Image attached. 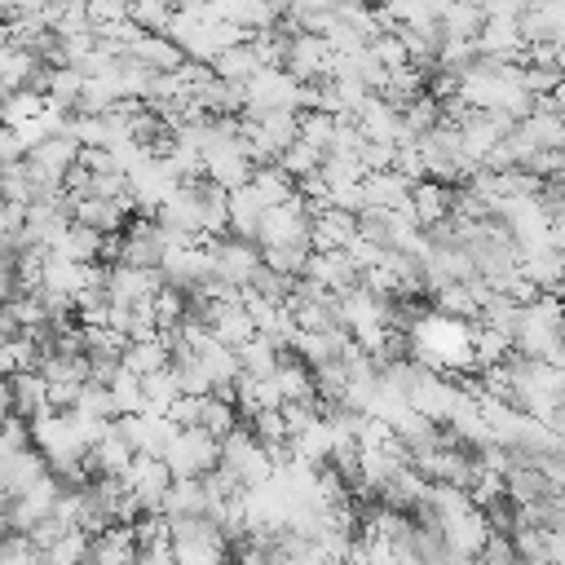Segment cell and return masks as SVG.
<instances>
[{
  "label": "cell",
  "instance_id": "cell-1",
  "mask_svg": "<svg viewBox=\"0 0 565 565\" xmlns=\"http://www.w3.org/2000/svg\"><path fill=\"white\" fill-rule=\"evenodd\" d=\"M216 468H225L238 486H256V481H265V477L274 472L265 446L252 437V428H247L243 419H238L225 437H216Z\"/></svg>",
  "mask_w": 565,
  "mask_h": 565
},
{
  "label": "cell",
  "instance_id": "cell-2",
  "mask_svg": "<svg viewBox=\"0 0 565 565\" xmlns=\"http://www.w3.org/2000/svg\"><path fill=\"white\" fill-rule=\"evenodd\" d=\"M300 106V79L282 66H260L247 84H243V115H260V110H296Z\"/></svg>",
  "mask_w": 565,
  "mask_h": 565
},
{
  "label": "cell",
  "instance_id": "cell-3",
  "mask_svg": "<svg viewBox=\"0 0 565 565\" xmlns=\"http://www.w3.org/2000/svg\"><path fill=\"white\" fill-rule=\"evenodd\" d=\"M163 463L172 477H203L216 468V437L203 433V428H177L168 441H163Z\"/></svg>",
  "mask_w": 565,
  "mask_h": 565
},
{
  "label": "cell",
  "instance_id": "cell-4",
  "mask_svg": "<svg viewBox=\"0 0 565 565\" xmlns=\"http://www.w3.org/2000/svg\"><path fill=\"white\" fill-rule=\"evenodd\" d=\"M309 238V207L300 194L274 203L260 212V225H256V247H274V243H305Z\"/></svg>",
  "mask_w": 565,
  "mask_h": 565
},
{
  "label": "cell",
  "instance_id": "cell-5",
  "mask_svg": "<svg viewBox=\"0 0 565 565\" xmlns=\"http://www.w3.org/2000/svg\"><path fill=\"white\" fill-rule=\"evenodd\" d=\"M207 256H212V274H216V278H225L230 287L252 282V274L260 269V252H256V243L234 238V234L212 238V243H207Z\"/></svg>",
  "mask_w": 565,
  "mask_h": 565
},
{
  "label": "cell",
  "instance_id": "cell-6",
  "mask_svg": "<svg viewBox=\"0 0 565 565\" xmlns=\"http://www.w3.org/2000/svg\"><path fill=\"white\" fill-rule=\"evenodd\" d=\"M119 481H124V486L137 494L141 512H159V494L168 490L172 472H168L163 455H146V450H132V459H128V468L119 472Z\"/></svg>",
  "mask_w": 565,
  "mask_h": 565
},
{
  "label": "cell",
  "instance_id": "cell-7",
  "mask_svg": "<svg viewBox=\"0 0 565 565\" xmlns=\"http://www.w3.org/2000/svg\"><path fill=\"white\" fill-rule=\"evenodd\" d=\"M247 177H252V159L238 150V137L203 146V181H212L221 190H238V185H247Z\"/></svg>",
  "mask_w": 565,
  "mask_h": 565
},
{
  "label": "cell",
  "instance_id": "cell-8",
  "mask_svg": "<svg viewBox=\"0 0 565 565\" xmlns=\"http://www.w3.org/2000/svg\"><path fill=\"white\" fill-rule=\"evenodd\" d=\"M353 128L362 132V141H384V146H406V128H402V115L397 106H388L384 97H366L358 110H353Z\"/></svg>",
  "mask_w": 565,
  "mask_h": 565
},
{
  "label": "cell",
  "instance_id": "cell-9",
  "mask_svg": "<svg viewBox=\"0 0 565 565\" xmlns=\"http://www.w3.org/2000/svg\"><path fill=\"white\" fill-rule=\"evenodd\" d=\"M353 234H358V212L327 203V207H313L309 212V238H305V247L309 252H340Z\"/></svg>",
  "mask_w": 565,
  "mask_h": 565
},
{
  "label": "cell",
  "instance_id": "cell-10",
  "mask_svg": "<svg viewBox=\"0 0 565 565\" xmlns=\"http://www.w3.org/2000/svg\"><path fill=\"white\" fill-rule=\"evenodd\" d=\"M159 282H163V274H159V269L115 260V265H106V282H102V291H106V300H110V305H137V300H146Z\"/></svg>",
  "mask_w": 565,
  "mask_h": 565
},
{
  "label": "cell",
  "instance_id": "cell-11",
  "mask_svg": "<svg viewBox=\"0 0 565 565\" xmlns=\"http://www.w3.org/2000/svg\"><path fill=\"white\" fill-rule=\"evenodd\" d=\"M433 525H437V539H441V547H446L450 556H477L481 543H486V534H490L481 508H463V512L441 516V521H433Z\"/></svg>",
  "mask_w": 565,
  "mask_h": 565
},
{
  "label": "cell",
  "instance_id": "cell-12",
  "mask_svg": "<svg viewBox=\"0 0 565 565\" xmlns=\"http://www.w3.org/2000/svg\"><path fill=\"white\" fill-rule=\"evenodd\" d=\"M282 71H291L296 79H327V71H331V44L322 35H309V31L287 35Z\"/></svg>",
  "mask_w": 565,
  "mask_h": 565
},
{
  "label": "cell",
  "instance_id": "cell-13",
  "mask_svg": "<svg viewBox=\"0 0 565 565\" xmlns=\"http://www.w3.org/2000/svg\"><path fill=\"white\" fill-rule=\"evenodd\" d=\"M132 216V199L119 194V199H97V194H71V221L97 230V234H115L124 230V221Z\"/></svg>",
  "mask_w": 565,
  "mask_h": 565
},
{
  "label": "cell",
  "instance_id": "cell-14",
  "mask_svg": "<svg viewBox=\"0 0 565 565\" xmlns=\"http://www.w3.org/2000/svg\"><path fill=\"white\" fill-rule=\"evenodd\" d=\"M300 274H305V278H313L318 287H327L331 296H340V291L358 287V269H353V260L344 256V247H340V252H309Z\"/></svg>",
  "mask_w": 565,
  "mask_h": 565
},
{
  "label": "cell",
  "instance_id": "cell-15",
  "mask_svg": "<svg viewBox=\"0 0 565 565\" xmlns=\"http://www.w3.org/2000/svg\"><path fill=\"white\" fill-rule=\"evenodd\" d=\"M516 26L521 40H565V0H525Z\"/></svg>",
  "mask_w": 565,
  "mask_h": 565
},
{
  "label": "cell",
  "instance_id": "cell-16",
  "mask_svg": "<svg viewBox=\"0 0 565 565\" xmlns=\"http://www.w3.org/2000/svg\"><path fill=\"white\" fill-rule=\"evenodd\" d=\"M44 472H49V459L35 446H22L13 455H0V499H13L18 490H26Z\"/></svg>",
  "mask_w": 565,
  "mask_h": 565
},
{
  "label": "cell",
  "instance_id": "cell-17",
  "mask_svg": "<svg viewBox=\"0 0 565 565\" xmlns=\"http://www.w3.org/2000/svg\"><path fill=\"white\" fill-rule=\"evenodd\" d=\"M75 154H79V141H71L66 132H57V137H44V141H35L22 159L40 172V177H49V181H62V172L75 163Z\"/></svg>",
  "mask_w": 565,
  "mask_h": 565
},
{
  "label": "cell",
  "instance_id": "cell-18",
  "mask_svg": "<svg viewBox=\"0 0 565 565\" xmlns=\"http://www.w3.org/2000/svg\"><path fill=\"white\" fill-rule=\"evenodd\" d=\"M260 212H265V203L252 194V185L225 190V234L256 243V225H260Z\"/></svg>",
  "mask_w": 565,
  "mask_h": 565
},
{
  "label": "cell",
  "instance_id": "cell-19",
  "mask_svg": "<svg viewBox=\"0 0 565 565\" xmlns=\"http://www.w3.org/2000/svg\"><path fill=\"white\" fill-rule=\"evenodd\" d=\"M411 181L393 168L384 172H362V207H406Z\"/></svg>",
  "mask_w": 565,
  "mask_h": 565
},
{
  "label": "cell",
  "instance_id": "cell-20",
  "mask_svg": "<svg viewBox=\"0 0 565 565\" xmlns=\"http://www.w3.org/2000/svg\"><path fill=\"white\" fill-rule=\"evenodd\" d=\"M450 190L455 185H441V181H411V199H406V212L415 216V225L424 230V225H433V221H441L446 212H450Z\"/></svg>",
  "mask_w": 565,
  "mask_h": 565
},
{
  "label": "cell",
  "instance_id": "cell-21",
  "mask_svg": "<svg viewBox=\"0 0 565 565\" xmlns=\"http://www.w3.org/2000/svg\"><path fill=\"white\" fill-rule=\"evenodd\" d=\"M9 406L18 419H31L40 411H49V380L40 371H13L9 375Z\"/></svg>",
  "mask_w": 565,
  "mask_h": 565
},
{
  "label": "cell",
  "instance_id": "cell-22",
  "mask_svg": "<svg viewBox=\"0 0 565 565\" xmlns=\"http://www.w3.org/2000/svg\"><path fill=\"white\" fill-rule=\"evenodd\" d=\"M512 137L525 141L530 150H547V146H565V124L561 115H543V110H530L512 124Z\"/></svg>",
  "mask_w": 565,
  "mask_h": 565
},
{
  "label": "cell",
  "instance_id": "cell-23",
  "mask_svg": "<svg viewBox=\"0 0 565 565\" xmlns=\"http://www.w3.org/2000/svg\"><path fill=\"white\" fill-rule=\"evenodd\" d=\"M97 247H102V234L71 221L53 243H49V256H62V260H79V265H93L97 260Z\"/></svg>",
  "mask_w": 565,
  "mask_h": 565
},
{
  "label": "cell",
  "instance_id": "cell-24",
  "mask_svg": "<svg viewBox=\"0 0 565 565\" xmlns=\"http://www.w3.org/2000/svg\"><path fill=\"white\" fill-rule=\"evenodd\" d=\"M203 508H207V494H203L199 477H172L168 490L159 494V512L163 516H190V512H203Z\"/></svg>",
  "mask_w": 565,
  "mask_h": 565
},
{
  "label": "cell",
  "instance_id": "cell-25",
  "mask_svg": "<svg viewBox=\"0 0 565 565\" xmlns=\"http://www.w3.org/2000/svg\"><path fill=\"white\" fill-rule=\"evenodd\" d=\"M481 22H486V13H481L477 0H446V9L437 18V31L446 40H477Z\"/></svg>",
  "mask_w": 565,
  "mask_h": 565
},
{
  "label": "cell",
  "instance_id": "cell-26",
  "mask_svg": "<svg viewBox=\"0 0 565 565\" xmlns=\"http://www.w3.org/2000/svg\"><path fill=\"white\" fill-rule=\"evenodd\" d=\"M128 57H137L141 66H150V71H177L185 57H181V49L168 40V35H159V31H141V40L128 49Z\"/></svg>",
  "mask_w": 565,
  "mask_h": 565
},
{
  "label": "cell",
  "instance_id": "cell-27",
  "mask_svg": "<svg viewBox=\"0 0 565 565\" xmlns=\"http://www.w3.org/2000/svg\"><path fill=\"white\" fill-rule=\"evenodd\" d=\"M256 71H260V57L252 53L247 40H243V44H230V49H221V53L212 57V75H216V79H230V84H247Z\"/></svg>",
  "mask_w": 565,
  "mask_h": 565
},
{
  "label": "cell",
  "instance_id": "cell-28",
  "mask_svg": "<svg viewBox=\"0 0 565 565\" xmlns=\"http://www.w3.org/2000/svg\"><path fill=\"white\" fill-rule=\"evenodd\" d=\"M168 358H172V353H168L163 335H150V340H128L124 353H119V366L132 371V375H150V371L168 366Z\"/></svg>",
  "mask_w": 565,
  "mask_h": 565
},
{
  "label": "cell",
  "instance_id": "cell-29",
  "mask_svg": "<svg viewBox=\"0 0 565 565\" xmlns=\"http://www.w3.org/2000/svg\"><path fill=\"white\" fill-rule=\"evenodd\" d=\"M247 185H252V194H256L265 207H274V203H282V199H291V194H296L291 177H287V172H278L274 163H256V168H252V177H247Z\"/></svg>",
  "mask_w": 565,
  "mask_h": 565
},
{
  "label": "cell",
  "instance_id": "cell-30",
  "mask_svg": "<svg viewBox=\"0 0 565 565\" xmlns=\"http://www.w3.org/2000/svg\"><path fill=\"white\" fill-rule=\"evenodd\" d=\"M433 296V313H446V318H477V300L468 291V282H441V287H428Z\"/></svg>",
  "mask_w": 565,
  "mask_h": 565
},
{
  "label": "cell",
  "instance_id": "cell-31",
  "mask_svg": "<svg viewBox=\"0 0 565 565\" xmlns=\"http://www.w3.org/2000/svg\"><path fill=\"white\" fill-rule=\"evenodd\" d=\"M194 358H199V366L207 371L212 388H216V384H234V380H238V358H234V349H230V344L207 340V344H203Z\"/></svg>",
  "mask_w": 565,
  "mask_h": 565
},
{
  "label": "cell",
  "instance_id": "cell-32",
  "mask_svg": "<svg viewBox=\"0 0 565 565\" xmlns=\"http://www.w3.org/2000/svg\"><path fill=\"white\" fill-rule=\"evenodd\" d=\"M278 353H282V349H274V344H269L265 335H256V331L234 349V358H238V371H243V375H269V371H274V362H278Z\"/></svg>",
  "mask_w": 565,
  "mask_h": 565
},
{
  "label": "cell",
  "instance_id": "cell-33",
  "mask_svg": "<svg viewBox=\"0 0 565 565\" xmlns=\"http://www.w3.org/2000/svg\"><path fill=\"white\" fill-rule=\"evenodd\" d=\"M40 556H44V565H84V561H88V534H84L79 525H71V530H62Z\"/></svg>",
  "mask_w": 565,
  "mask_h": 565
},
{
  "label": "cell",
  "instance_id": "cell-34",
  "mask_svg": "<svg viewBox=\"0 0 565 565\" xmlns=\"http://www.w3.org/2000/svg\"><path fill=\"white\" fill-rule=\"evenodd\" d=\"M402 128H406V137L415 141V137H424L428 128H437L441 124V106H437V97H428V93H419V97H411L402 110Z\"/></svg>",
  "mask_w": 565,
  "mask_h": 565
},
{
  "label": "cell",
  "instance_id": "cell-35",
  "mask_svg": "<svg viewBox=\"0 0 565 565\" xmlns=\"http://www.w3.org/2000/svg\"><path fill=\"white\" fill-rule=\"evenodd\" d=\"M234 424H238L234 402H225V397H216V393H203V402H199V424H194V428H203V433H212V437H225Z\"/></svg>",
  "mask_w": 565,
  "mask_h": 565
},
{
  "label": "cell",
  "instance_id": "cell-36",
  "mask_svg": "<svg viewBox=\"0 0 565 565\" xmlns=\"http://www.w3.org/2000/svg\"><path fill=\"white\" fill-rule=\"evenodd\" d=\"M331 128H335V115H327V110H296V141L313 146L318 154H327Z\"/></svg>",
  "mask_w": 565,
  "mask_h": 565
},
{
  "label": "cell",
  "instance_id": "cell-37",
  "mask_svg": "<svg viewBox=\"0 0 565 565\" xmlns=\"http://www.w3.org/2000/svg\"><path fill=\"white\" fill-rule=\"evenodd\" d=\"M256 252H260V265L282 274V278H296L305 269V256H309L305 243H274V247H256Z\"/></svg>",
  "mask_w": 565,
  "mask_h": 565
},
{
  "label": "cell",
  "instance_id": "cell-38",
  "mask_svg": "<svg viewBox=\"0 0 565 565\" xmlns=\"http://www.w3.org/2000/svg\"><path fill=\"white\" fill-rule=\"evenodd\" d=\"M106 393H110V402H115V415H137L146 402H141V375H132V371H115L110 380H106Z\"/></svg>",
  "mask_w": 565,
  "mask_h": 565
},
{
  "label": "cell",
  "instance_id": "cell-39",
  "mask_svg": "<svg viewBox=\"0 0 565 565\" xmlns=\"http://www.w3.org/2000/svg\"><path fill=\"white\" fill-rule=\"evenodd\" d=\"M71 415H79V419H115V402H110L106 384L84 380L79 393H75V402H71Z\"/></svg>",
  "mask_w": 565,
  "mask_h": 565
},
{
  "label": "cell",
  "instance_id": "cell-40",
  "mask_svg": "<svg viewBox=\"0 0 565 565\" xmlns=\"http://www.w3.org/2000/svg\"><path fill=\"white\" fill-rule=\"evenodd\" d=\"M318 163H322V154H318L313 146H305V141H291V146H282V150L274 154V168H278V172H287L291 181H296V177H305V172H313Z\"/></svg>",
  "mask_w": 565,
  "mask_h": 565
},
{
  "label": "cell",
  "instance_id": "cell-41",
  "mask_svg": "<svg viewBox=\"0 0 565 565\" xmlns=\"http://www.w3.org/2000/svg\"><path fill=\"white\" fill-rule=\"evenodd\" d=\"M168 18H172V4H159V0H132L128 4V22H137L141 31H159L163 35Z\"/></svg>",
  "mask_w": 565,
  "mask_h": 565
},
{
  "label": "cell",
  "instance_id": "cell-42",
  "mask_svg": "<svg viewBox=\"0 0 565 565\" xmlns=\"http://www.w3.org/2000/svg\"><path fill=\"white\" fill-rule=\"evenodd\" d=\"M366 49H371V57H375L384 71H393V66H406V62H411V57H406V49H402V40H397L393 31L371 35V40H366Z\"/></svg>",
  "mask_w": 565,
  "mask_h": 565
},
{
  "label": "cell",
  "instance_id": "cell-43",
  "mask_svg": "<svg viewBox=\"0 0 565 565\" xmlns=\"http://www.w3.org/2000/svg\"><path fill=\"white\" fill-rule=\"evenodd\" d=\"M521 88L530 97L552 93V88H565V71L561 66H521Z\"/></svg>",
  "mask_w": 565,
  "mask_h": 565
},
{
  "label": "cell",
  "instance_id": "cell-44",
  "mask_svg": "<svg viewBox=\"0 0 565 565\" xmlns=\"http://www.w3.org/2000/svg\"><path fill=\"white\" fill-rule=\"evenodd\" d=\"M477 565H516V552H512V539L503 530H490L481 552H477Z\"/></svg>",
  "mask_w": 565,
  "mask_h": 565
},
{
  "label": "cell",
  "instance_id": "cell-45",
  "mask_svg": "<svg viewBox=\"0 0 565 565\" xmlns=\"http://www.w3.org/2000/svg\"><path fill=\"white\" fill-rule=\"evenodd\" d=\"M521 168H530L534 177H561L565 172V150L561 146H547V150H534Z\"/></svg>",
  "mask_w": 565,
  "mask_h": 565
},
{
  "label": "cell",
  "instance_id": "cell-46",
  "mask_svg": "<svg viewBox=\"0 0 565 565\" xmlns=\"http://www.w3.org/2000/svg\"><path fill=\"white\" fill-rule=\"evenodd\" d=\"M199 402H203V397H194V393H177V397L168 402L163 419H172L177 428H194V424H199Z\"/></svg>",
  "mask_w": 565,
  "mask_h": 565
},
{
  "label": "cell",
  "instance_id": "cell-47",
  "mask_svg": "<svg viewBox=\"0 0 565 565\" xmlns=\"http://www.w3.org/2000/svg\"><path fill=\"white\" fill-rule=\"evenodd\" d=\"M22 446H31V428H26V419L4 415V419H0V455H13V450H22Z\"/></svg>",
  "mask_w": 565,
  "mask_h": 565
},
{
  "label": "cell",
  "instance_id": "cell-48",
  "mask_svg": "<svg viewBox=\"0 0 565 565\" xmlns=\"http://www.w3.org/2000/svg\"><path fill=\"white\" fill-rule=\"evenodd\" d=\"M353 154H358L362 172H384V168H393V146H384V141H362Z\"/></svg>",
  "mask_w": 565,
  "mask_h": 565
},
{
  "label": "cell",
  "instance_id": "cell-49",
  "mask_svg": "<svg viewBox=\"0 0 565 565\" xmlns=\"http://www.w3.org/2000/svg\"><path fill=\"white\" fill-rule=\"evenodd\" d=\"M79 384H49V411H71Z\"/></svg>",
  "mask_w": 565,
  "mask_h": 565
},
{
  "label": "cell",
  "instance_id": "cell-50",
  "mask_svg": "<svg viewBox=\"0 0 565 565\" xmlns=\"http://www.w3.org/2000/svg\"><path fill=\"white\" fill-rule=\"evenodd\" d=\"M49 4H62V9H75V4H84V0H49Z\"/></svg>",
  "mask_w": 565,
  "mask_h": 565
},
{
  "label": "cell",
  "instance_id": "cell-51",
  "mask_svg": "<svg viewBox=\"0 0 565 565\" xmlns=\"http://www.w3.org/2000/svg\"><path fill=\"white\" fill-rule=\"evenodd\" d=\"M516 565H547V561H521V556H516Z\"/></svg>",
  "mask_w": 565,
  "mask_h": 565
}]
</instances>
